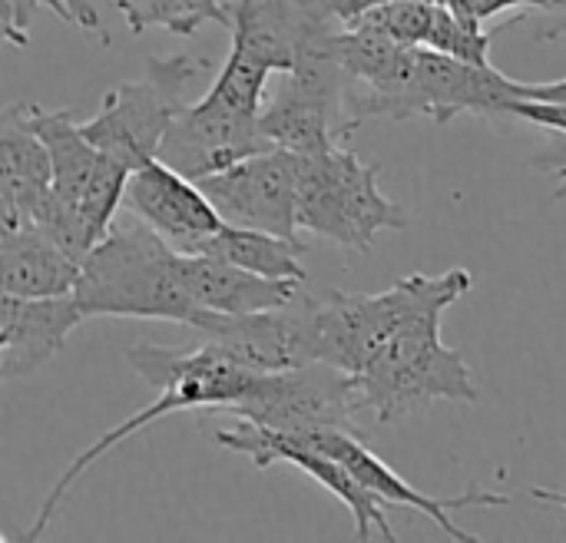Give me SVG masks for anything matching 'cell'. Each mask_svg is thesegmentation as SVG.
<instances>
[{
	"instance_id": "obj_2",
	"label": "cell",
	"mask_w": 566,
	"mask_h": 543,
	"mask_svg": "<svg viewBox=\"0 0 566 543\" xmlns=\"http://www.w3.org/2000/svg\"><path fill=\"white\" fill-rule=\"evenodd\" d=\"M73 295L86 319H146L196 328L206 315L186 292L182 252L133 212L90 249Z\"/></svg>"
},
{
	"instance_id": "obj_8",
	"label": "cell",
	"mask_w": 566,
	"mask_h": 543,
	"mask_svg": "<svg viewBox=\"0 0 566 543\" xmlns=\"http://www.w3.org/2000/svg\"><path fill=\"white\" fill-rule=\"evenodd\" d=\"M20 109L30 129L46 143L53 163V199L80 239L93 249L116 222V209L123 206L133 169L103 153L80 129L70 109H43L33 103H20Z\"/></svg>"
},
{
	"instance_id": "obj_4",
	"label": "cell",
	"mask_w": 566,
	"mask_h": 543,
	"mask_svg": "<svg viewBox=\"0 0 566 543\" xmlns=\"http://www.w3.org/2000/svg\"><path fill=\"white\" fill-rule=\"evenodd\" d=\"M474 285L468 269H451L441 275H408L398 285L375 295H345L325 292L308 295V335L312 362L335 365L348 375H358L361 365L415 315L448 312Z\"/></svg>"
},
{
	"instance_id": "obj_29",
	"label": "cell",
	"mask_w": 566,
	"mask_h": 543,
	"mask_svg": "<svg viewBox=\"0 0 566 543\" xmlns=\"http://www.w3.org/2000/svg\"><path fill=\"white\" fill-rule=\"evenodd\" d=\"M521 96H534V100H566V80H551V83H521Z\"/></svg>"
},
{
	"instance_id": "obj_19",
	"label": "cell",
	"mask_w": 566,
	"mask_h": 543,
	"mask_svg": "<svg viewBox=\"0 0 566 543\" xmlns=\"http://www.w3.org/2000/svg\"><path fill=\"white\" fill-rule=\"evenodd\" d=\"M83 262L36 226L0 232V295L50 299L76 292Z\"/></svg>"
},
{
	"instance_id": "obj_1",
	"label": "cell",
	"mask_w": 566,
	"mask_h": 543,
	"mask_svg": "<svg viewBox=\"0 0 566 543\" xmlns=\"http://www.w3.org/2000/svg\"><path fill=\"white\" fill-rule=\"evenodd\" d=\"M126 365L149 385L159 391V398L153 405H146L143 411H136L133 418H126L123 425H116L113 431H106L96 445H90L66 471L63 478L50 488V494L40 504V514L33 521V528L23 534V541H40V534L46 531V524L53 521L56 508L63 504V498L70 494V488L80 481V474H86L106 451H113L116 445H123L126 438L139 435L143 428H149L153 421L176 415V411H222L232 415L259 385L262 372H252L245 365H239L235 358H229L219 345L212 342H199L189 348H169V345H153V342H139L126 348Z\"/></svg>"
},
{
	"instance_id": "obj_12",
	"label": "cell",
	"mask_w": 566,
	"mask_h": 543,
	"mask_svg": "<svg viewBox=\"0 0 566 543\" xmlns=\"http://www.w3.org/2000/svg\"><path fill=\"white\" fill-rule=\"evenodd\" d=\"M123 209L156 229L172 249L199 255L202 246L226 226L202 186L159 156L129 173Z\"/></svg>"
},
{
	"instance_id": "obj_27",
	"label": "cell",
	"mask_w": 566,
	"mask_h": 543,
	"mask_svg": "<svg viewBox=\"0 0 566 543\" xmlns=\"http://www.w3.org/2000/svg\"><path fill=\"white\" fill-rule=\"evenodd\" d=\"M66 10H70V20L80 27V30H90V33H99L103 43H109V36H103V23H99V10L93 0H63Z\"/></svg>"
},
{
	"instance_id": "obj_16",
	"label": "cell",
	"mask_w": 566,
	"mask_h": 543,
	"mask_svg": "<svg viewBox=\"0 0 566 543\" xmlns=\"http://www.w3.org/2000/svg\"><path fill=\"white\" fill-rule=\"evenodd\" d=\"M83 319L73 292L50 299L0 295V378L13 382L40 372Z\"/></svg>"
},
{
	"instance_id": "obj_5",
	"label": "cell",
	"mask_w": 566,
	"mask_h": 543,
	"mask_svg": "<svg viewBox=\"0 0 566 543\" xmlns=\"http://www.w3.org/2000/svg\"><path fill=\"white\" fill-rule=\"evenodd\" d=\"M441 309L405 322L365 365L352 375L358 405L388 425L424 411L434 401L478 405L481 391L458 348L441 342Z\"/></svg>"
},
{
	"instance_id": "obj_26",
	"label": "cell",
	"mask_w": 566,
	"mask_h": 543,
	"mask_svg": "<svg viewBox=\"0 0 566 543\" xmlns=\"http://www.w3.org/2000/svg\"><path fill=\"white\" fill-rule=\"evenodd\" d=\"M507 116L527 119L534 126L554 129L566 136V100H534V96H514L507 106Z\"/></svg>"
},
{
	"instance_id": "obj_13",
	"label": "cell",
	"mask_w": 566,
	"mask_h": 543,
	"mask_svg": "<svg viewBox=\"0 0 566 543\" xmlns=\"http://www.w3.org/2000/svg\"><path fill=\"white\" fill-rule=\"evenodd\" d=\"M265 149H272V143L262 133V116H242L202 96L172 119L159 159L199 182L202 176Z\"/></svg>"
},
{
	"instance_id": "obj_11",
	"label": "cell",
	"mask_w": 566,
	"mask_h": 543,
	"mask_svg": "<svg viewBox=\"0 0 566 543\" xmlns=\"http://www.w3.org/2000/svg\"><path fill=\"white\" fill-rule=\"evenodd\" d=\"M232 226L298 239V153L272 146L199 179Z\"/></svg>"
},
{
	"instance_id": "obj_21",
	"label": "cell",
	"mask_w": 566,
	"mask_h": 543,
	"mask_svg": "<svg viewBox=\"0 0 566 543\" xmlns=\"http://www.w3.org/2000/svg\"><path fill=\"white\" fill-rule=\"evenodd\" d=\"M199 255H216L226 259L239 269H249L255 275H269V279H298L305 282V242L302 239H285L275 232H262V229H245V226H232L226 222L206 246Z\"/></svg>"
},
{
	"instance_id": "obj_9",
	"label": "cell",
	"mask_w": 566,
	"mask_h": 543,
	"mask_svg": "<svg viewBox=\"0 0 566 543\" xmlns=\"http://www.w3.org/2000/svg\"><path fill=\"white\" fill-rule=\"evenodd\" d=\"M361 411L358 391L348 372L308 362L289 372H262L255 391L232 411L285 435H308L318 428H348L355 431V415Z\"/></svg>"
},
{
	"instance_id": "obj_20",
	"label": "cell",
	"mask_w": 566,
	"mask_h": 543,
	"mask_svg": "<svg viewBox=\"0 0 566 543\" xmlns=\"http://www.w3.org/2000/svg\"><path fill=\"white\" fill-rule=\"evenodd\" d=\"M262 133L272 146L302 156L322 153L352 136L345 103L312 93L292 80H285V86H279L275 96L262 106Z\"/></svg>"
},
{
	"instance_id": "obj_24",
	"label": "cell",
	"mask_w": 566,
	"mask_h": 543,
	"mask_svg": "<svg viewBox=\"0 0 566 543\" xmlns=\"http://www.w3.org/2000/svg\"><path fill=\"white\" fill-rule=\"evenodd\" d=\"M53 10L60 20L73 23L70 20V10L63 0H3V36L13 43V46H27L30 40V20L36 10Z\"/></svg>"
},
{
	"instance_id": "obj_25",
	"label": "cell",
	"mask_w": 566,
	"mask_h": 543,
	"mask_svg": "<svg viewBox=\"0 0 566 543\" xmlns=\"http://www.w3.org/2000/svg\"><path fill=\"white\" fill-rule=\"evenodd\" d=\"M441 3L478 23H488L491 17L507 10H566V0H441Z\"/></svg>"
},
{
	"instance_id": "obj_28",
	"label": "cell",
	"mask_w": 566,
	"mask_h": 543,
	"mask_svg": "<svg viewBox=\"0 0 566 543\" xmlns=\"http://www.w3.org/2000/svg\"><path fill=\"white\" fill-rule=\"evenodd\" d=\"M378 3H388V0H328V7L335 10V17L348 27L352 20H358L365 10L378 7Z\"/></svg>"
},
{
	"instance_id": "obj_23",
	"label": "cell",
	"mask_w": 566,
	"mask_h": 543,
	"mask_svg": "<svg viewBox=\"0 0 566 543\" xmlns=\"http://www.w3.org/2000/svg\"><path fill=\"white\" fill-rule=\"evenodd\" d=\"M428 46L451 53L458 60H468V63H491V33L484 30V23L454 13L448 3L438 7Z\"/></svg>"
},
{
	"instance_id": "obj_10",
	"label": "cell",
	"mask_w": 566,
	"mask_h": 543,
	"mask_svg": "<svg viewBox=\"0 0 566 543\" xmlns=\"http://www.w3.org/2000/svg\"><path fill=\"white\" fill-rule=\"evenodd\" d=\"M212 441L249 458L259 471L272 468V464H289V468H298L302 474H308L312 481H318L325 491H332L355 518V541H371V534H381L388 543H395V528L388 521V501H381L375 491H368L338 458L318 451L315 445L295 438V435H285V431H275V428H265V425H255V421H245L239 418L235 428H216L212 431Z\"/></svg>"
},
{
	"instance_id": "obj_3",
	"label": "cell",
	"mask_w": 566,
	"mask_h": 543,
	"mask_svg": "<svg viewBox=\"0 0 566 543\" xmlns=\"http://www.w3.org/2000/svg\"><path fill=\"white\" fill-rule=\"evenodd\" d=\"M521 96V80L491 63H468L434 46H405L378 86H348V129L368 119H434L451 123L461 113L507 116Z\"/></svg>"
},
{
	"instance_id": "obj_30",
	"label": "cell",
	"mask_w": 566,
	"mask_h": 543,
	"mask_svg": "<svg viewBox=\"0 0 566 543\" xmlns=\"http://www.w3.org/2000/svg\"><path fill=\"white\" fill-rule=\"evenodd\" d=\"M531 498L534 501H547V504H557L566 511V494H557V491H547V488H531Z\"/></svg>"
},
{
	"instance_id": "obj_14",
	"label": "cell",
	"mask_w": 566,
	"mask_h": 543,
	"mask_svg": "<svg viewBox=\"0 0 566 543\" xmlns=\"http://www.w3.org/2000/svg\"><path fill=\"white\" fill-rule=\"evenodd\" d=\"M206 342L219 345L229 358L252 372H289L312 362V335H308V295L298 292L282 309L245 312V315H219L209 312L192 328Z\"/></svg>"
},
{
	"instance_id": "obj_15",
	"label": "cell",
	"mask_w": 566,
	"mask_h": 543,
	"mask_svg": "<svg viewBox=\"0 0 566 543\" xmlns=\"http://www.w3.org/2000/svg\"><path fill=\"white\" fill-rule=\"evenodd\" d=\"M308 445H315L318 451L338 458L368 491H375L381 501L388 504H398V508H415V511H424L448 537L461 543H474L478 537L464 528L454 524V511H468V508H504L511 504L507 494H497V491H488L481 484H471L464 494L458 498H428L421 494L418 488H411L405 478H398L375 451H368L358 438V431H348V428H318V431H308V435H295Z\"/></svg>"
},
{
	"instance_id": "obj_31",
	"label": "cell",
	"mask_w": 566,
	"mask_h": 543,
	"mask_svg": "<svg viewBox=\"0 0 566 543\" xmlns=\"http://www.w3.org/2000/svg\"><path fill=\"white\" fill-rule=\"evenodd\" d=\"M557 179H560V186H557V192H554V196H557V199H566V166L557 169Z\"/></svg>"
},
{
	"instance_id": "obj_7",
	"label": "cell",
	"mask_w": 566,
	"mask_h": 543,
	"mask_svg": "<svg viewBox=\"0 0 566 543\" xmlns=\"http://www.w3.org/2000/svg\"><path fill=\"white\" fill-rule=\"evenodd\" d=\"M209 70L212 63L202 56H149L143 76L106 90L99 109L80 129L126 169H139L159 156L163 136L189 106L192 83Z\"/></svg>"
},
{
	"instance_id": "obj_17",
	"label": "cell",
	"mask_w": 566,
	"mask_h": 543,
	"mask_svg": "<svg viewBox=\"0 0 566 543\" xmlns=\"http://www.w3.org/2000/svg\"><path fill=\"white\" fill-rule=\"evenodd\" d=\"M53 189V163L46 143L23 119L20 103L0 116V232L33 226Z\"/></svg>"
},
{
	"instance_id": "obj_18",
	"label": "cell",
	"mask_w": 566,
	"mask_h": 543,
	"mask_svg": "<svg viewBox=\"0 0 566 543\" xmlns=\"http://www.w3.org/2000/svg\"><path fill=\"white\" fill-rule=\"evenodd\" d=\"M182 282L189 299L209 315H245V312H265L282 309L292 299H298L302 285L298 279H269L255 275L249 269H239L216 255H186L182 252Z\"/></svg>"
},
{
	"instance_id": "obj_6",
	"label": "cell",
	"mask_w": 566,
	"mask_h": 543,
	"mask_svg": "<svg viewBox=\"0 0 566 543\" xmlns=\"http://www.w3.org/2000/svg\"><path fill=\"white\" fill-rule=\"evenodd\" d=\"M408 216L378 186V166L335 143L322 153H298V229L342 249L371 252L385 229H405Z\"/></svg>"
},
{
	"instance_id": "obj_22",
	"label": "cell",
	"mask_w": 566,
	"mask_h": 543,
	"mask_svg": "<svg viewBox=\"0 0 566 543\" xmlns=\"http://www.w3.org/2000/svg\"><path fill=\"white\" fill-rule=\"evenodd\" d=\"M438 7H441V0H388V3L365 10L348 27H365V30L385 33L408 46H428Z\"/></svg>"
}]
</instances>
